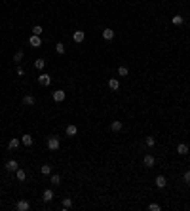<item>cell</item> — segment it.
Returning <instances> with one entry per match:
<instances>
[{"label":"cell","mask_w":190,"mask_h":211,"mask_svg":"<svg viewBox=\"0 0 190 211\" xmlns=\"http://www.w3.org/2000/svg\"><path fill=\"white\" fill-rule=\"evenodd\" d=\"M42 200L44 202H51V200H53V190H44V194H42Z\"/></svg>","instance_id":"30bf717a"},{"label":"cell","mask_w":190,"mask_h":211,"mask_svg":"<svg viewBox=\"0 0 190 211\" xmlns=\"http://www.w3.org/2000/svg\"><path fill=\"white\" fill-rule=\"evenodd\" d=\"M166 184H167L166 177H163V175H158V177H156V187H158V188H163Z\"/></svg>","instance_id":"7c38bea8"},{"label":"cell","mask_w":190,"mask_h":211,"mask_svg":"<svg viewBox=\"0 0 190 211\" xmlns=\"http://www.w3.org/2000/svg\"><path fill=\"white\" fill-rule=\"evenodd\" d=\"M42 33H44V29L40 27V25H34V27H33V34H38V36H40Z\"/></svg>","instance_id":"4316f807"},{"label":"cell","mask_w":190,"mask_h":211,"mask_svg":"<svg viewBox=\"0 0 190 211\" xmlns=\"http://www.w3.org/2000/svg\"><path fill=\"white\" fill-rule=\"evenodd\" d=\"M50 181H51V184H53V187H59V184H61V177H59V175H51Z\"/></svg>","instance_id":"7402d4cb"},{"label":"cell","mask_w":190,"mask_h":211,"mask_svg":"<svg viewBox=\"0 0 190 211\" xmlns=\"http://www.w3.org/2000/svg\"><path fill=\"white\" fill-rule=\"evenodd\" d=\"M59 147H61V143H59L57 137H48V148L50 150H59Z\"/></svg>","instance_id":"6da1fadb"},{"label":"cell","mask_w":190,"mask_h":211,"mask_svg":"<svg viewBox=\"0 0 190 211\" xmlns=\"http://www.w3.org/2000/svg\"><path fill=\"white\" fill-rule=\"evenodd\" d=\"M23 105H25V107L34 105V97H33V95H25V97H23Z\"/></svg>","instance_id":"ac0fdd59"},{"label":"cell","mask_w":190,"mask_h":211,"mask_svg":"<svg viewBox=\"0 0 190 211\" xmlns=\"http://www.w3.org/2000/svg\"><path fill=\"white\" fill-rule=\"evenodd\" d=\"M4 167H6L8 171H13V173H15V171H17V169H19V164L15 162V160H8L6 164H4Z\"/></svg>","instance_id":"3957f363"},{"label":"cell","mask_w":190,"mask_h":211,"mask_svg":"<svg viewBox=\"0 0 190 211\" xmlns=\"http://www.w3.org/2000/svg\"><path fill=\"white\" fill-rule=\"evenodd\" d=\"M171 23H173V25H183L184 19L181 17V15H173V17H171Z\"/></svg>","instance_id":"44dd1931"},{"label":"cell","mask_w":190,"mask_h":211,"mask_svg":"<svg viewBox=\"0 0 190 211\" xmlns=\"http://www.w3.org/2000/svg\"><path fill=\"white\" fill-rule=\"evenodd\" d=\"M118 74H120V76H127V74H129L127 67H118Z\"/></svg>","instance_id":"484cf974"},{"label":"cell","mask_w":190,"mask_h":211,"mask_svg":"<svg viewBox=\"0 0 190 211\" xmlns=\"http://www.w3.org/2000/svg\"><path fill=\"white\" fill-rule=\"evenodd\" d=\"M55 51H57L59 55H63L65 53V44L63 42H59V44H55Z\"/></svg>","instance_id":"cb8c5ba5"},{"label":"cell","mask_w":190,"mask_h":211,"mask_svg":"<svg viewBox=\"0 0 190 211\" xmlns=\"http://www.w3.org/2000/svg\"><path fill=\"white\" fill-rule=\"evenodd\" d=\"M67 135H69V137H74L76 135V133H78V127H76L74 124H70V126H67Z\"/></svg>","instance_id":"9c48e42d"},{"label":"cell","mask_w":190,"mask_h":211,"mask_svg":"<svg viewBox=\"0 0 190 211\" xmlns=\"http://www.w3.org/2000/svg\"><path fill=\"white\" fill-rule=\"evenodd\" d=\"M103 38H105V40H112V38H114V30H112V29H105V30H103Z\"/></svg>","instance_id":"9a60e30c"},{"label":"cell","mask_w":190,"mask_h":211,"mask_svg":"<svg viewBox=\"0 0 190 211\" xmlns=\"http://www.w3.org/2000/svg\"><path fill=\"white\" fill-rule=\"evenodd\" d=\"M120 130H122V122L120 120L110 122V131H120Z\"/></svg>","instance_id":"2e32d148"},{"label":"cell","mask_w":190,"mask_h":211,"mask_svg":"<svg viewBox=\"0 0 190 211\" xmlns=\"http://www.w3.org/2000/svg\"><path fill=\"white\" fill-rule=\"evenodd\" d=\"M21 143H23L25 147H30V145H33V135H29V133H25V135L21 137Z\"/></svg>","instance_id":"8fae6325"},{"label":"cell","mask_w":190,"mask_h":211,"mask_svg":"<svg viewBox=\"0 0 190 211\" xmlns=\"http://www.w3.org/2000/svg\"><path fill=\"white\" fill-rule=\"evenodd\" d=\"M15 73H17V76H23V74H25V70L21 69V67H17V70H15Z\"/></svg>","instance_id":"1f68e13d"},{"label":"cell","mask_w":190,"mask_h":211,"mask_svg":"<svg viewBox=\"0 0 190 211\" xmlns=\"http://www.w3.org/2000/svg\"><path fill=\"white\" fill-rule=\"evenodd\" d=\"M109 87H110L112 91H116L118 87H120V82H118L116 78H110V80H109Z\"/></svg>","instance_id":"e0dca14e"},{"label":"cell","mask_w":190,"mask_h":211,"mask_svg":"<svg viewBox=\"0 0 190 211\" xmlns=\"http://www.w3.org/2000/svg\"><path fill=\"white\" fill-rule=\"evenodd\" d=\"M21 59H23V51H17V53L13 55V61H15V63H19Z\"/></svg>","instance_id":"f1b7e54d"},{"label":"cell","mask_w":190,"mask_h":211,"mask_svg":"<svg viewBox=\"0 0 190 211\" xmlns=\"http://www.w3.org/2000/svg\"><path fill=\"white\" fill-rule=\"evenodd\" d=\"M15 207H17V211H29L30 209V204L27 202V200H19V202L15 204Z\"/></svg>","instance_id":"277c9868"},{"label":"cell","mask_w":190,"mask_h":211,"mask_svg":"<svg viewBox=\"0 0 190 211\" xmlns=\"http://www.w3.org/2000/svg\"><path fill=\"white\" fill-rule=\"evenodd\" d=\"M38 82H40L42 86H50V84H51V76L46 74V73H42V74L38 76Z\"/></svg>","instance_id":"8992f818"},{"label":"cell","mask_w":190,"mask_h":211,"mask_svg":"<svg viewBox=\"0 0 190 211\" xmlns=\"http://www.w3.org/2000/svg\"><path fill=\"white\" fill-rule=\"evenodd\" d=\"M44 65H46V63H44V59H36V61H34V67H36L38 70H42V69H44Z\"/></svg>","instance_id":"83f0119b"},{"label":"cell","mask_w":190,"mask_h":211,"mask_svg":"<svg viewBox=\"0 0 190 211\" xmlns=\"http://www.w3.org/2000/svg\"><path fill=\"white\" fill-rule=\"evenodd\" d=\"M17 147H19V139H12V141L8 143V148H10V150H15Z\"/></svg>","instance_id":"ffe728a7"},{"label":"cell","mask_w":190,"mask_h":211,"mask_svg":"<svg viewBox=\"0 0 190 211\" xmlns=\"http://www.w3.org/2000/svg\"><path fill=\"white\" fill-rule=\"evenodd\" d=\"M15 177H17V181H19V183H23V181H25V179H27V173H25V171H23V169H21V167H19V169H17V171H15Z\"/></svg>","instance_id":"5bb4252c"},{"label":"cell","mask_w":190,"mask_h":211,"mask_svg":"<svg viewBox=\"0 0 190 211\" xmlns=\"http://www.w3.org/2000/svg\"><path fill=\"white\" fill-rule=\"evenodd\" d=\"M29 44L33 46V48H40V46H42V40H40L38 34H33V36L29 38Z\"/></svg>","instance_id":"5b68a950"},{"label":"cell","mask_w":190,"mask_h":211,"mask_svg":"<svg viewBox=\"0 0 190 211\" xmlns=\"http://www.w3.org/2000/svg\"><path fill=\"white\" fill-rule=\"evenodd\" d=\"M148 209H150V211H160L162 207H160V204H150V205H148Z\"/></svg>","instance_id":"f546056e"},{"label":"cell","mask_w":190,"mask_h":211,"mask_svg":"<svg viewBox=\"0 0 190 211\" xmlns=\"http://www.w3.org/2000/svg\"><path fill=\"white\" fill-rule=\"evenodd\" d=\"M143 164H145L146 167H154V164H156V160H154V156H150V154H146V156L143 158Z\"/></svg>","instance_id":"52a82bcc"},{"label":"cell","mask_w":190,"mask_h":211,"mask_svg":"<svg viewBox=\"0 0 190 211\" xmlns=\"http://www.w3.org/2000/svg\"><path fill=\"white\" fill-rule=\"evenodd\" d=\"M72 40H74L76 44H82V42L86 40V33H84V30H74V34H72Z\"/></svg>","instance_id":"7a4b0ae2"},{"label":"cell","mask_w":190,"mask_h":211,"mask_svg":"<svg viewBox=\"0 0 190 211\" xmlns=\"http://www.w3.org/2000/svg\"><path fill=\"white\" fill-rule=\"evenodd\" d=\"M183 179H184V183H190V171H186L183 175Z\"/></svg>","instance_id":"4dcf8cb0"},{"label":"cell","mask_w":190,"mask_h":211,"mask_svg":"<svg viewBox=\"0 0 190 211\" xmlns=\"http://www.w3.org/2000/svg\"><path fill=\"white\" fill-rule=\"evenodd\" d=\"M51 169H53V167H51L50 164H44V166L40 167V173H42V175H50V173H51Z\"/></svg>","instance_id":"d6986e66"},{"label":"cell","mask_w":190,"mask_h":211,"mask_svg":"<svg viewBox=\"0 0 190 211\" xmlns=\"http://www.w3.org/2000/svg\"><path fill=\"white\" fill-rule=\"evenodd\" d=\"M177 152L181 154V156H184V154H188V145H186V143H181V145L177 147Z\"/></svg>","instance_id":"4fadbf2b"},{"label":"cell","mask_w":190,"mask_h":211,"mask_svg":"<svg viewBox=\"0 0 190 211\" xmlns=\"http://www.w3.org/2000/svg\"><path fill=\"white\" fill-rule=\"evenodd\" d=\"M53 101H55V103H61V101H65V91H63V90H57V91H53Z\"/></svg>","instance_id":"ba28073f"},{"label":"cell","mask_w":190,"mask_h":211,"mask_svg":"<svg viewBox=\"0 0 190 211\" xmlns=\"http://www.w3.org/2000/svg\"><path fill=\"white\" fill-rule=\"evenodd\" d=\"M72 207V200L70 198H63V209H70Z\"/></svg>","instance_id":"603a6c76"},{"label":"cell","mask_w":190,"mask_h":211,"mask_svg":"<svg viewBox=\"0 0 190 211\" xmlns=\"http://www.w3.org/2000/svg\"><path fill=\"white\" fill-rule=\"evenodd\" d=\"M145 143H146V147H154V145H156V139H154L152 135H148V137L145 139Z\"/></svg>","instance_id":"d4e9b609"}]
</instances>
